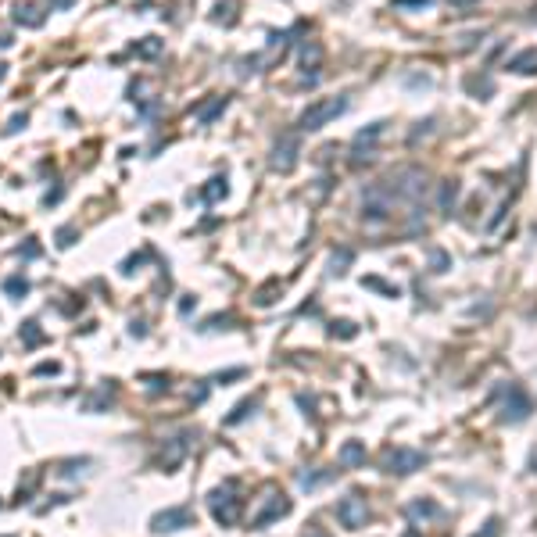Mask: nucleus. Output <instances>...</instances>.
<instances>
[{
	"mask_svg": "<svg viewBox=\"0 0 537 537\" xmlns=\"http://www.w3.org/2000/svg\"><path fill=\"white\" fill-rule=\"evenodd\" d=\"M344 111H347V97H326V101H315V104H308V108L301 111L298 130H301V133H315V130H323L326 122H333V118L344 115Z\"/></svg>",
	"mask_w": 537,
	"mask_h": 537,
	"instance_id": "nucleus-1",
	"label": "nucleus"
},
{
	"mask_svg": "<svg viewBox=\"0 0 537 537\" xmlns=\"http://www.w3.org/2000/svg\"><path fill=\"white\" fill-rule=\"evenodd\" d=\"M208 509H211V516L223 523V526H233L237 519H240V498L233 494V484H226V487H218V491H211V498H208Z\"/></svg>",
	"mask_w": 537,
	"mask_h": 537,
	"instance_id": "nucleus-2",
	"label": "nucleus"
},
{
	"mask_svg": "<svg viewBox=\"0 0 537 537\" xmlns=\"http://www.w3.org/2000/svg\"><path fill=\"white\" fill-rule=\"evenodd\" d=\"M337 519H340L347 530L365 526V519H369V505H365V498H358V494L340 498V501H337Z\"/></svg>",
	"mask_w": 537,
	"mask_h": 537,
	"instance_id": "nucleus-3",
	"label": "nucleus"
},
{
	"mask_svg": "<svg viewBox=\"0 0 537 537\" xmlns=\"http://www.w3.org/2000/svg\"><path fill=\"white\" fill-rule=\"evenodd\" d=\"M423 462H426V455L412 452V448H387V455H384L387 473H416V469H423Z\"/></svg>",
	"mask_w": 537,
	"mask_h": 537,
	"instance_id": "nucleus-4",
	"label": "nucleus"
},
{
	"mask_svg": "<svg viewBox=\"0 0 537 537\" xmlns=\"http://www.w3.org/2000/svg\"><path fill=\"white\" fill-rule=\"evenodd\" d=\"M298 137L291 133V137H283L279 144H276V151H272V169H279V172H291L294 165H298Z\"/></svg>",
	"mask_w": 537,
	"mask_h": 537,
	"instance_id": "nucleus-5",
	"label": "nucleus"
},
{
	"mask_svg": "<svg viewBox=\"0 0 537 537\" xmlns=\"http://www.w3.org/2000/svg\"><path fill=\"white\" fill-rule=\"evenodd\" d=\"M179 526H190V512L186 509H165L151 519V530L154 533H165V530H179Z\"/></svg>",
	"mask_w": 537,
	"mask_h": 537,
	"instance_id": "nucleus-6",
	"label": "nucleus"
},
{
	"mask_svg": "<svg viewBox=\"0 0 537 537\" xmlns=\"http://www.w3.org/2000/svg\"><path fill=\"white\" fill-rule=\"evenodd\" d=\"M526 412H530V398H526L519 387H509V398H505V412H501V419L519 423V419H526Z\"/></svg>",
	"mask_w": 537,
	"mask_h": 537,
	"instance_id": "nucleus-7",
	"label": "nucleus"
},
{
	"mask_svg": "<svg viewBox=\"0 0 537 537\" xmlns=\"http://www.w3.org/2000/svg\"><path fill=\"white\" fill-rule=\"evenodd\" d=\"M287 512H291V501L283 498V494H272V501L255 516V526H265V523H272V519H279V516H287Z\"/></svg>",
	"mask_w": 537,
	"mask_h": 537,
	"instance_id": "nucleus-8",
	"label": "nucleus"
},
{
	"mask_svg": "<svg viewBox=\"0 0 537 537\" xmlns=\"http://www.w3.org/2000/svg\"><path fill=\"white\" fill-rule=\"evenodd\" d=\"M509 69H512L516 76H533V72H537V47H530V50L516 54V57L509 61Z\"/></svg>",
	"mask_w": 537,
	"mask_h": 537,
	"instance_id": "nucleus-9",
	"label": "nucleus"
},
{
	"mask_svg": "<svg viewBox=\"0 0 537 537\" xmlns=\"http://www.w3.org/2000/svg\"><path fill=\"white\" fill-rule=\"evenodd\" d=\"M15 22H18V25H29V29H40V25H43V15H40V8H33V4H18V8H15Z\"/></svg>",
	"mask_w": 537,
	"mask_h": 537,
	"instance_id": "nucleus-10",
	"label": "nucleus"
},
{
	"mask_svg": "<svg viewBox=\"0 0 537 537\" xmlns=\"http://www.w3.org/2000/svg\"><path fill=\"white\" fill-rule=\"evenodd\" d=\"M340 462H344V466H362V462H365L362 440H347V445L340 448Z\"/></svg>",
	"mask_w": 537,
	"mask_h": 537,
	"instance_id": "nucleus-11",
	"label": "nucleus"
},
{
	"mask_svg": "<svg viewBox=\"0 0 537 537\" xmlns=\"http://www.w3.org/2000/svg\"><path fill=\"white\" fill-rule=\"evenodd\" d=\"M408 516H412V519H437L440 509L433 501H412V505H408Z\"/></svg>",
	"mask_w": 537,
	"mask_h": 537,
	"instance_id": "nucleus-12",
	"label": "nucleus"
},
{
	"mask_svg": "<svg viewBox=\"0 0 537 537\" xmlns=\"http://www.w3.org/2000/svg\"><path fill=\"white\" fill-rule=\"evenodd\" d=\"M455 201H459V183L455 179H445V183H440V208L452 211Z\"/></svg>",
	"mask_w": 537,
	"mask_h": 537,
	"instance_id": "nucleus-13",
	"label": "nucleus"
},
{
	"mask_svg": "<svg viewBox=\"0 0 537 537\" xmlns=\"http://www.w3.org/2000/svg\"><path fill=\"white\" fill-rule=\"evenodd\" d=\"M223 111H226V97H215L211 104H204V108L197 111V122H201V125H208L215 115H223Z\"/></svg>",
	"mask_w": 537,
	"mask_h": 537,
	"instance_id": "nucleus-14",
	"label": "nucleus"
},
{
	"mask_svg": "<svg viewBox=\"0 0 537 537\" xmlns=\"http://www.w3.org/2000/svg\"><path fill=\"white\" fill-rule=\"evenodd\" d=\"M22 340H25V347H36V344L43 340V333H40V323H33V319H29V323L22 326Z\"/></svg>",
	"mask_w": 537,
	"mask_h": 537,
	"instance_id": "nucleus-15",
	"label": "nucleus"
},
{
	"mask_svg": "<svg viewBox=\"0 0 537 537\" xmlns=\"http://www.w3.org/2000/svg\"><path fill=\"white\" fill-rule=\"evenodd\" d=\"M204 201H218V197H226V179H211L204 190H201Z\"/></svg>",
	"mask_w": 537,
	"mask_h": 537,
	"instance_id": "nucleus-16",
	"label": "nucleus"
},
{
	"mask_svg": "<svg viewBox=\"0 0 537 537\" xmlns=\"http://www.w3.org/2000/svg\"><path fill=\"white\" fill-rule=\"evenodd\" d=\"M133 50H137L140 57H158V54H162V40H154V36H147V40H144V43H137Z\"/></svg>",
	"mask_w": 537,
	"mask_h": 537,
	"instance_id": "nucleus-17",
	"label": "nucleus"
},
{
	"mask_svg": "<svg viewBox=\"0 0 537 537\" xmlns=\"http://www.w3.org/2000/svg\"><path fill=\"white\" fill-rule=\"evenodd\" d=\"M4 291L15 294V298H22V294H29V279H25V276H11V279L4 283Z\"/></svg>",
	"mask_w": 537,
	"mask_h": 537,
	"instance_id": "nucleus-18",
	"label": "nucleus"
},
{
	"mask_svg": "<svg viewBox=\"0 0 537 537\" xmlns=\"http://www.w3.org/2000/svg\"><path fill=\"white\" fill-rule=\"evenodd\" d=\"M76 244V226H61L57 230V247H72Z\"/></svg>",
	"mask_w": 537,
	"mask_h": 537,
	"instance_id": "nucleus-19",
	"label": "nucleus"
},
{
	"mask_svg": "<svg viewBox=\"0 0 537 537\" xmlns=\"http://www.w3.org/2000/svg\"><path fill=\"white\" fill-rule=\"evenodd\" d=\"M251 408H255V401H244V405H240V408H237V412H233V416H230V419H226V423H230V426H233V423H240V419H244V416H247V412H251Z\"/></svg>",
	"mask_w": 537,
	"mask_h": 537,
	"instance_id": "nucleus-20",
	"label": "nucleus"
},
{
	"mask_svg": "<svg viewBox=\"0 0 537 537\" xmlns=\"http://www.w3.org/2000/svg\"><path fill=\"white\" fill-rule=\"evenodd\" d=\"M469 90H480V93H491V79H469Z\"/></svg>",
	"mask_w": 537,
	"mask_h": 537,
	"instance_id": "nucleus-21",
	"label": "nucleus"
},
{
	"mask_svg": "<svg viewBox=\"0 0 537 537\" xmlns=\"http://www.w3.org/2000/svg\"><path fill=\"white\" fill-rule=\"evenodd\" d=\"M25 122H29V115H15V118H11V125H8V133H18Z\"/></svg>",
	"mask_w": 537,
	"mask_h": 537,
	"instance_id": "nucleus-22",
	"label": "nucleus"
},
{
	"mask_svg": "<svg viewBox=\"0 0 537 537\" xmlns=\"http://www.w3.org/2000/svg\"><path fill=\"white\" fill-rule=\"evenodd\" d=\"M22 255H25V258H36V255H40V247H36V244H25V247H22Z\"/></svg>",
	"mask_w": 537,
	"mask_h": 537,
	"instance_id": "nucleus-23",
	"label": "nucleus"
},
{
	"mask_svg": "<svg viewBox=\"0 0 537 537\" xmlns=\"http://www.w3.org/2000/svg\"><path fill=\"white\" fill-rule=\"evenodd\" d=\"M394 4H398V8H412V4H416V8H419V4H430V0H394Z\"/></svg>",
	"mask_w": 537,
	"mask_h": 537,
	"instance_id": "nucleus-24",
	"label": "nucleus"
},
{
	"mask_svg": "<svg viewBox=\"0 0 537 537\" xmlns=\"http://www.w3.org/2000/svg\"><path fill=\"white\" fill-rule=\"evenodd\" d=\"M433 265H437V272H445V265H448V258H445V255H440V251H437V255H433Z\"/></svg>",
	"mask_w": 537,
	"mask_h": 537,
	"instance_id": "nucleus-25",
	"label": "nucleus"
},
{
	"mask_svg": "<svg viewBox=\"0 0 537 537\" xmlns=\"http://www.w3.org/2000/svg\"><path fill=\"white\" fill-rule=\"evenodd\" d=\"M351 262V255H347V251H340V255H333V265H347Z\"/></svg>",
	"mask_w": 537,
	"mask_h": 537,
	"instance_id": "nucleus-26",
	"label": "nucleus"
},
{
	"mask_svg": "<svg viewBox=\"0 0 537 537\" xmlns=\"http://www.w3.org/2000/svg\"><path fill=\"white\" fill-rule=\"evenodd\" d=\"M452 4H455V8H473L477 0H452Z\"/></svg>",
	"mask_w": 537,
	"mask_h": 537,
	"instance_id": "nucleus-27",
	"label": "nucleus"
},
{
	"mask_svg": "<svg viewBox=\"0 0 537 537\" xmlns=\"http://www.w3.org/2000/svg\"><path fill=\"white\" fill-rule=\"evenodd\" d=\"M50 4H54V8H69V4H72V0H50Z\"/></svg>",
	"mask_w": 537,
	"mask_h": 537,
	"instance_id": "nucleus-28",
	"label": "nucleus"
},
{
	"mask_svg": "<svg viewBox=\"0 0 537 537\" xmlns=\"http://www.w3.org/2000/svg\"><path fill=\"white\" fill-rule=\"evenodd\" d=\"M401 537H423V533H419V530H405Z\"/></svg>",
	"mask_w": 537,
	"mask_h": 537,
	"instance_id": "nucleus-29",
	"label": "nucleus"
},
{
	"mask_svg": "<svg viewBox=\"0 0 537 537\" xmlns=\"http://www.w3.org/2000/svg\"><path fill=\"white\" fill-rule=\"evenodd\" d=\"M4 76H8V65H0V83H4Z\"/></svg>",
	"mask_w": 537,
	"mask_h": 537,
	"instance_id": "nucleus-30",
	"label": "nucleus"
},
{
	"mask_svg": "<svg viewBox=\"0 0 537 537\" xmlns=\"http://www.w3.org/2000/svg\"><path fill=\"white\" fill-rule=\"evenodd\" d=\"M530 22H537V11H533V15H530Z\"/></svg>",
	"mask_w": 537,
	"mask_h": 537,
	"instance_id": "nucleus-31",
	"label": "nucleus"
},
{
	"mask_svg": "<svg viewBox=\"0 0 537 537\" xmlns=\"http://www.w3.org/2000/svg\"><path fill=\"white\" fill-rule=\"evenodd\" d=\"M315 537H323V533H315Z\"/></svg>",
	"mask_w": 537,
	"mask_h": 537,
	"instance_id": "nucleus-32",
	"label": "nucleus"
}]
</instances>
